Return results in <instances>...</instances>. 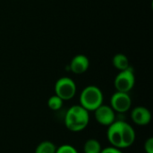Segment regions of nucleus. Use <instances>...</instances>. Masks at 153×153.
<instances>
[{
    "label": "nucleus",
    "mask_w": 153,
    "mask_h": 153,
    "mask_svg": "<svg viewBox=\"0 0 153 153\" xmlns=\"http://www.w3.org/2000/svg\"><path fill=\"white\" fill-rule=\"evenodd\" d=\"M103 104V93L94 85L85 87L80 95V105L88 111H94Z\"/></svg>",
    "instance_id": "nucleus-3"
},
{
    "label": "nucleus",
    "mask_w": 153,
    "mask_h": 153,
    "mask_svg": "<svg viewBox=\"0 0 153 153\" xmlns=\"http://www.w3.org/2000/svg\"><path fill=\"white\" fill-rule=\"evenodd\" d=\"M144 150L146 153H153V138L150 137L144 143Z\"/></svg>",
    "instance_id": "nucleus-15"
},
{
    "label": "nucleus",
    "mask_w": 153,
    "mask_h": 153,
    "mask_svg": "<svg viewBox=\"0 0 153 153\" xmlns=\"http://www.w3.org/2000/svg\"><path fill=\"white\" fill-rule=\"evenodd\" d=\"M100 153H122V152L120 151V149L116 148V147H107L101 150Z\"/></svg>",
    "instance_id": "nucleus-16"
},
{
    "label": "nucleus",
    "mask_w": 153,
    "mask_h": 153,
    "mask_svg": "<svg viewBox=\"0 0 153 153\" xmlns=\"http://www.w3.org/2000/svg\"><path fill=\"white\" fill-rule=\"evenodd\" d=\"M101 150V145L96 139H89L83 146L84 153H100Z\"/></svg>",
    "instance_id": "nucleus-11"
},
{
    "label": "nucleus",
    "mask_w": 153,
    "mask_h": 153,
    "mask_svg": "<svg viewBox=\"0 0 153 153\" xmlns=\"http://www.w3.org/2000/svg\"><path fill=\"white\" fill-rule=\"evenodd\" d=\"M94 116L98 123L102 126H108L116 121L115 111L110 106L108 105H100L98 108L94 110Z\"/></svg>",
    "instance_id": "nucleus-7"
},
{
    "label": "nucleus",
    "mask_w": 153,
    "mask_h": 153,
    "mask_svg": "<svg viewBox=\"0 0 153 153\" xmlns=\"http://www.w3.org/2000/svg\"><path fill=\"white\" fill-rule=\"evenodd\" d=\"M90 122L89 111L81 105L71 107L65 117V126L72 132H80L87 127Z\"/></svg>",
    "instance_id": "nucleus-2"
},
{
    "label": "nucleus",
    "mask_w": 153,
    "mask_h": 153,
    "mask_svg": "<svg viewBox=\"0 0 153 153\" xmlns=\"http://www.w3.org/2000/svg\"><path fill=\"white\" fill-rule=\"evenodd\" d=\"M64 100L59 98L57 95H53L51 96L48 100V106L51 110H58L62 108Z\"/></svg>",
    "instance_id": "nucleus-13"
},
{
    "label": "nucleus",
    "mask_w": 153,
    "mask_h": 153,
    "mask_svg": "<svg viewBox=\"0 0 153 153\" xmlns=\"http://www.w3.org/2000/svg\"><path fill=\"white\" fill-rule=\"evenodd\" d=\"M56 153H78L77 150L69 144H64L61 145L59 148H56Z\"/></svg>",
    "instance_id": "nucleus-14"
},
{
    "label": "nucleus",
    "mask_w": 153,
    "mask_h": 153,
    "mask_svg": "<svg viewBox=\"0 0 153 153\" xmlns=\"http://www.w3.org/2000/svg\"><path fill=\"white\" fill-rule=\"evenodd\" d=\"M56 147L50 141H44L40 143L35 149V153H56Z\"/></svg>",
    "instance_id": "nucleus-12"
},
{
    "label": "nucleus",
    "mask_w": 153,
    "mask_h": 153,
    "mask_svg": "<svg viewBox=\"0 0 153 153\" xmlns=\"http://www.w3.org/2000/svg\"><path fill=\"white\" fill-rule=\"evenodd\" d=\"M135 76L133 68L129 67L126 70L120 71L115 78L114 85L117 91L128 93L134 86Z\"/></svg>",
    "instance_id": "nucleus-4"
},
{
    "label": "nucleus",
    "mask_w": 153,
    "mask_h": 153,
    "mask_svg": "<svg viewBox=\"0 0 153 153\" xmlns=\"http://www.w3.org/2000/svg\"><path fill=\"white\" fill-rule=\"evenodd\" d=\"M112 63H113V65L115 66V68H117L119 71H123V70H126L130 67L128 57L125 54H122V53H118V54L115 55L113 57Z\"/></svg>",
    "instance_id": "nucleus-10"
},
{
    "label": "nucleus",
    "mask_w": 153,
    "mask_h": 153,
    "mask_svg": "<svg viewBox=\"0 0 153 153\" xmlns=\"http://www.w3.org/2000/svg\"><path fill=\"white\" fill-rule=\"evenodd\" d=\"M132 105V100L128 93L117 91L115 92L110 100V107L115 112L126 113L128 111Z\"/></svg>",
    "instance_id": "nucleus-6"
},
{
    "label": "nucleus",
    "mask_w": 153,
    "mask_h": 153,
    "mask_svg": "<svg viewBox=\"0 0 153 153\" xmlns=\"http://www.w3.org/2000/svg\"><path fill=\"white\" fill-rule=\"evenodd\" d=\"M132 120L138 126H147L152 120V114L150 110L144 107H136L131 113Z\"/></svg>",
    "instance_id": "nucleus-9"
},
{
    "label": "nucleus",
    "mask_w": 153,
    "mask_h": 153,
    "mask_svg": "<svg viewBox=\"0 0 153 153\" xmlns=\"http://www.w3.org/2000/svg\"><path fill=\"white\" fill-rule=\"evenodd\" d=\"M107 137L113 147L124 149L130 147L134 143L135 132L128 123L118 120L108 126Z\"/></svg>",
    "instance_id": "nucleus-1"
},
{
    "label": "nucleus",
    "mask_w": 153,
    "mask_h": 153,
    "mask_svg": "<svg viewBox=\"0 0 153 153\" xmlns=\"http://www.w3.org/2000/svg\"><path fill=\"white\" fill-rule=\"evenodd\" d=\"M89 66H90L89 58L82 54L74 56L69 65V68L71 72H73L75 74H82L85 73L88 70Z\"/></svg>",
    "instance_id": "nucleus-8"
},
{
    "label": "nucleus",
    "mask_w": 153,
    "mask_h": 153,
    "mask_svg": "<svg viewBox=\"0 0 153 153\" xmlns=\"http://www.w3.org/2000/svg\"><path fill=\"white\" fill-rule=\"evenodd\" d=\"M55 92L63 100H69L76 93V84L69 77H61L55 84Z\"/></svg>",
    "instance_id": "nucleus-5"
}]
</instances>
